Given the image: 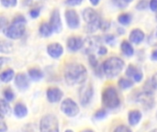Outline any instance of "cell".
<instances>
[{
    "instance_id": "6da1fadb",
    "label": "cell",
    "mask_w": 157,
    "mask_h": 132,
    "mask_svg": "<svg viewBox=\"0 0 157 132\" xmlns=\"http://www.w3.org/2000/svg\"><path fill=\"white\" fill-rule=\"evenodd\" d=\"M63 75L69 85H76L85 83L87 78V71L83 64L71 62L65 66Z\"/></svg>"
},
{
    "instance_id": "7a4b0ae2",
    "label": "cell",
    "mask_w": 157,
    "mask_h": 132,
    "mask_svg": "<svg viewBox=\"0 0 157 132\" xmlns=\"http://www.w3.org/2000/svg\"><path fill=\"white\" fill-rule=\"evenodd\" d=\"M26 22H27L26 18L22 15H18L13 19L12 24L7 26L3 30V32L7 38L11 40H17L21 38L25 33Z\"/></svg>"
},
{
    "instance_id": "3957f363",
    "label": "cell",
    "mask_w": 157,
    "mask_h": 132,
    "mask_svg": "<svg viewBox=\"0 0 157 132\" xmlns=\"http://www.w3.org/2000/svg\"><path fill=\"white\" fill-rule=\"evenodd\" d=\"M124 68V62L119 57H110L103 62L102 70L104 74L109 78L119 75Z\"/></svg>"
},
{
    "instance_id": "277c9868",
    "label": "cell",
    "mask_w": 157,
    "mask_h": 132,
    "mask_svg": "<svg viewBox=\"0 0 157 132\" xmlns=\"http://www.w3.org/2000/svg\"><path fill=\"white\" fill-rule=\"evenodd\" d=\"M102 103L108 108H117L121 104V99L117 90L113 86L107 87L102 93Z\"/></svg>"
},
{
    "instance_id": "5b68a950",
    "label": "cell",
    "mask_w": 157,
    "mask_h": 132,
    "mask_svg": "<svg viewBox=\"0 0 157 132\" xmlns=\"http://www.w3.org/2000/svg\"><path fill=\"white\" fill-rule=\"evenodd\" d=\"M40 132H59V122L55 116L52 114L45 115L40 123Z\"/></svg>"
},
{
    "instance_id": "8992f818",
    "label": "cell",
    "mask_w": 157,
    "mask_h": 132,
    "mask_svg": "<svg viewBox=\"0 0 157 132\" xmlns=\"http://www.w3.org/2000/svg\"><path fill=\"white\" fill-rule=\"evenodd\" d=\"M93 86L90 83L83 84V85L79 89V101L82 106H86L89 104L92 96H93Z\"/></svg>"
},
{
    "instance_id": "52a82bcc",
    "label": "cell",
    "mask_w": 157,
    "mask_h": 132,
    "mask_svg": "<svg viewBox=\"0 0 157 132\" xmlns=\"http://www.w3.org/2000/svg\"><path fill=\"white\" fill-rule=\"evenodd\" d=\"M61 110L68 117H75L79 113V107L71 98H66L61 105Z\"/></svg>"
},
{
    "instance_id": "ba28073f",
    "label": "cell",
    "mask_w": 157,
    "mask_h": 132,
    "mask_svg": "<svg viewBox=\"0 0 157 132\" xmlns=\"http://www.w3.org/2000/svg\"><path fill=\"white\" fill-rule=\"evenodd\" d=\"M65 19L68 27L72 29L77 28L80 25V18L75 9H67L65 11Z\"/></svg>"
},
{
    "instance_id": "9c48e42d",
    "label": "cell",
    "mask_w": 157,
    "mask_h": 132,
    "mask_svg": "<svg viewBox=\"0 0 157 132\" xmlns=\"http://www.w3.org/2000/svg\"><path fill=\"white\" fill-rule=\"evenodd\" d=\"M137 101L141 103L144 107L151 108L155 104V99L153 97V92L144 90L143 93L139 94L137 96Z\"/></svg>"
},
{
    "instance_id": "30bf717a",
    "label": "cell",
    "mask_w": 157,
    "mask_h": 132,
    "mask_svg": "<svg viewBox=\"0 0 157 132\" xmlns=\"http://www.w3.org/2000/svg\"><path fill=\"white\" fill-rule=\"evenodd\" d=\"M100 39L98 37H87L86 40H84V50L86 52L90 53L93 52L95 50H98L100 47L99 45Z\"/></svg>"
},
{
    "instance_id": "8fae6325",
    "label": "cell",
    "mask_w": 157,
    "mask_h": 132,
    "mask_svg": "<svg viewBox=\"0 0 157 132\" xmlns=\"http://www.w3.org/2000/svg\"><path fill=\"white\" fill-rule=\"evenodd\" d=\"M50 24L53 29V32L59 33L62 31L63 24H62V20H61V17H60V12L58 9H54L52 12L51 17H50Z\"/></svg>"
},
{
    "instance_id": "7c38bea8",
    "label": "cell",
    "mask_w": 157,
    "mask_h": 132,
    "mask_svg": "<svg viewBox=\"0 0 157 132\" xmlns=\"http://www.w3.org/2000/svg\"><path fill=\"white\" fill-rule=\"evenodd\" d=\"M83 19L85 20L86 24H90L96 22L100 19L99 16L98 15L97 11L92 7H86L83 11Z\"/></svg>"
},
{
    "instance_id": "4fadbf2b",
    "label": "cell",
    "mask_w": 157,
    "mask_h": 132,
    "mask_svg": "<svg viewBox=\"0 0 157 132\" xmlns=\"http://www.w3.org/2000/svg\"><path fill=\"white\" fill-rule=\"evenodd\" d=\"M47 52L52 58L58 59L63 53V48L60 43H57V42L51 43L47 47Z\"/></svg>"
},
{
    "instance_id": "5bb4252c",
    "label": "cell",
    "mask_w": 157,
    "mask_h": 132,
    "mask_svg": "<svg viewBox=\"0 0 157 132\" xmlns=\"http://www.w3.org/2000/svg\"><path fill=\"white\" fill-rule=\"evenodd\" d=\"M126 74L127 76H129L130 78H132L134 82L136 83H139L143 80V77H144V74L142 73V71L135 67L134 65H129V67L127 68L126 70Z\"/></svg>"
},
{
    "instance_id": "9a60e30c",
    "label": "cell",
    "mask_w": 157,
    "mask_h": 132,
    "mask_svg": "<svg viewBox=\"0 0 157 132\" xmlns=\"http://www.w3.org/2000/svg\"><path fill=\"white\" fill-rule=\"evenodd\" d=\"M84 46V40L79 37H70L67 40V48L71 51H77Z\"/></svg>"
},
{
    "instance_id": "2e32d148",
    "label": "cell",
    "mask_w": 157,
    "mask_h": 132,
    "mask_svg": "<svg viewBox=\"0 0 157 132\" xmlns=\"http://www.w3.org/2000/svg\"><path fill=\"white\" fill-rule=\"evenodd\" d=\"M63 97V92L57 87H50L47 90V98L51 103H57Z\"/></svg>"
},
{
    "instance_id": "e0dca14e",
    "label": "cell",
    "mask_w": 157,
    "mask_h": 132,
    "mask_svg": "<svg viewBox=\"0 0 157 132\" xmlns=\"http://www.w3.org/2000/svg\"><path fill=\"white\" fill-rule=\"evenodd\" d=\"M15 84L19 89H23V90L27 89L29 85V82L27 75L25 74H21V73H19L16 75Z\"/></svg>"
},
{
    "instance_id": "ac0fdd59",
    "label": "cell",
    "mask_w": 157,
    "mask_h": 132,
    "mask_svg": "<svg viewBox=\"0 0 157 132\" xmlns=\"http://www.w3.org/2000/svg\"><path fill=\"white\" fill-rule=\"evenodd\" d=\"M144 32L139 28H134L130 33V40L134 44H140L144 40Z\"/></svg>"
},
{
    "instance_id": "d6986e66",
    "label": "cell",
    "mask_w": 157,
    "mask_h": 132,
    "mask_svg": "<svg viewBox=\"0 0 157 132\" xmlns=\"http://www.w3.org/2000/svg\"><path fill=\"white\" fill-rule=\"evenodd\" d=\"M39 31H40V34L44 37V38H48L50 37L52 32H53V29L51 26V24L49 23H46V22H43L40 24V28H39Z\"/></svg>"
},
{
    "instance_id": "ffe728a7",
    "label": "cell",
    "mask_w": 157,
    "mask_h": 132,
    "mask_svg": "<svg viewBox=\"0 0 157 132\" xmlns=\"http://www.w3.org/2000/svg\"><path fill=\"white\" fill-rule=\"evenodd\" d=\"M142 119V113L139 110H132L129 113V123L132 126L137 125Z\"/></svg>"
},
{
    "instance_id": "44dd1931",
    "label": "cell",
    "mask_w": 157,
    "mask_h": 132,
    "mask_svg": "<svg viewBox=\"0 0 157 132\" xmlns=\"http://www.w3.org/2000/svg\"><path fill=\"white\" fill-rule=\"evenodd\" d=\"M14 113L15 115L21 119V118H24L27 116L28 114V109L26 107V106L22 103H17L16 106H15V108H14Z\"/></svg>"
},
{
    "instance_id": "7402d4cb",
    "label": "cell",
    "mask_w": 157,
    "mask_h": 132,
    "mask_svg": "<svg viewBox=\"0 0 157 132\" xmlns=\"http://www.w3.org/2000/svg\"><path fill=\"white\" fill-rule=\"evenodd\" d=\"M121 49L122 52L124 53V55H126L128 57L132 56L133 53H134V49H133L132 45L129 41H127V40H123L121 42Z\"/></svg>"
},
{
    "instance_id": "603a6c76",
    "label": "cell",
    "mask_w": 157,
    "mask_h": 132,
    "mask_svg": "<svg viewBox=\"0 0 157 132\" xmlns=\"http://www.w3.org/2000/svg\"><path fill=\"white\" fill-rule=\"evenodd\" d=\"M28 73H29V76L34 81H40L43 77L42 72L40 69H37V68H31V69L29 70Z\"/></svg>"
},
{
    "instance_id": "cb8c5ba5",
    "label": "cell",
    "mask_w": 157,
    "mask_h": 132,
    "mask_svg": "<svg viewBox=\"0 0 157 132\" xmlns=\"http://www.w3.org/2000/svg\"><path fill=\"white\" fill-rule=\"evenodd\" d=\"M100 23H101V18L96 22L90 23V24H86L85 26V31L87 33H94L96 32L98 28H100Z\"/></svg>"
},
{
    "instance_id": "d4e9b609",
    "label": "cell",
    "mask_w": 157,
    "mask_h": 132,
    "mask_svg": "<svg viewBox=\"0 0 157 132\" xmlns=\"http://www.w3.org/2000/svg\"><path fill=\"white\" fill-rule=\"evenodd\" d=\"M14 77V71L12 69H6L1 74V81L3 83H8L10 82Z\"/></svg>"
},
{
    "instance_id": "484cf974",
    "label": "cell",
    "mask_w": 157,
    "mask_h": 132,
    "mask_svg": "<svg viewBox=\"0 0 157 132\" xmlns=\"http://www.w3.org/2000/svg\"><path fill=\"white\" fill-rule=\"evenodd\" d=\"M0 105H1V119H4L5 116L10 114V106L6 99H1Z\"/></svg>"
},
{
    "instance_id": "4316f807",
    "label": "cell",
    "mask_w": 157,
    "mask_h": 132,
    "mask_svg": "<svg viewBox=\"0 0 157 132\" xmlns=\"http://www.w3.org/2000/svg\"><path fill=\"white\" fill-rule=\"evenodd\" d=\"M132 16L128 13H124V14H121L118 17V21L119 23H121L123 26H127L131 23L132 21Z\"/></svg>"
},
{
    "instance_id": "83f0119b",
    "label": "cell",
    "mask_w": 157,
    "mask_h": 132,
    "mask_svg": "<svg viewBox=\"0 0 157 132\" xmlns=\"http://www.w3.org/2000/svg\"><path fill=\"white\" fill-rule=\"evenodd\" d=\"M25 4L31 8H40L46 0H24Z\"/></svg>"
},
{
    "instance_id": "f1b7e54d",
    "label": "cell",
    "mask_w": 157,
    "mask_h": 132,
    "mask_svg": "<svg viewBox=\"0 0 157 132\" xmlns=\"http://www.w3.org/2000/svg\"><path fill=\"white\" fill-rule=\"evenodd\" d=\"M133 85V82L125 78H121L119 81V86L121 89H128L130 87H132Z\"/></svg>"
},
{
    "instance_id": "f546056e",
    "label": "cell",
    "mask_w": 157,
    "mask_h": 132,
    "mask_svg": "<svg viewBox=\"0 0 157 132\" xmlns=\"http://www.w3.org/2000/svg\"><path fill=\"white\" fill-rule=\"evenodd\" d=\"M0 49H1V52L3 53H7V52H11L12 51V45L10 42H7L6 40H2L1 44H0Z\"/></svg>"
},
{
    "instance_id": "4dcf8cb0",
    "label": "cell",
    "mask_w": 157,
    "mask_h": 132,
    "mask_svg": "<svg viewBox=\"0 0 157 132\" xmlns=\"http://www.w3.org/2000/svg\"><path fill=\"white\" fill-rule=\"evenodd\" d=\"M148 43L151 46L157 47V27L155 28V29L150 34V36L148 38Z\"/></svg>"
},
{
    "instance_id": "1f68e13d",
    "label": "cell",
    "mask_w": 157,
    "mask_h": 132,
    "mask_svg": "<svg viewBox=\"0 0 157 132\" xmlns=\"http://www.w3.org/2000/svg\"><path fill=\"white\" fill-rule=\"evenodd\" d=\"M3 96H4V97H5V99L6 101H11V100H13L15 95H14L13 91L11 90V88L10 87H7V88H6L3 91Z\"/></svg>"
},
{
    "instance_id": "d6a6232c",
    "label": "cell",
    "mask_w": 157,
    "mask_h": 132,
    "mask_svg": "<svg viewBox=\"0 0 157 132\" xmlns=\"http://www.w3.org/2000/svg\"><path fill=\"white\" fill-rule=\"evenodd\" d=\"M1 1V4L3 6L5 7H14L17 6V0H0Z\"/></svg>"
},
{
    "instance_id": "836d02e7",
    "label": "cell",
    "mask_w": 157,
    "mask_h": 132,
    "mask_svg": "<svg viewBox=\"0 0 157 132\" xmlns=\"http://www.w3.org/2000/svg\"><path fill=\"white\" fill-rule=\"evenodd\" d=\"M88 62H89V64L92 66V68H98V60H97V58H96V56L94 55V54H89V56H88Z\"/></svg>"
},
{
    "instance_id": "e575fe53",
    "label": "cell",
    "mask_w": 157,
    "mask_h": 132,
    "mask_svg": "<svg viewBox=\"0 0 157 132\" xmlns=\"http://www.w3.org/2000/svg\"><path fill=\"white\" fill-rule=\"evenodd\" d=\"M95 118L96 119H104L106 116H107V111L105 110V109H99L98 111H97L96 113H95Z\"/></svg>"
},
{
    "instance_id": "d590c367",
    "label": "cell",
    "mask_w": 157,
    "mask_h": 132,
    "mask_svg": "<svg viewBox=\"0 0 157 132\" xmlns=\"http://www.w3.org/2000/svg\"><path fill=\"white\" fill-rule=\"evenodd\" d=\"M110 27V22H109L106 19H101V23H100V28L103 31H106Z\"/></svg>"
},
{
    "instance_id": "8d00e7d4",
    "label": "cell",
    "mask_w": 157,
    "mask_h": 132,
    "mask_svg": "<svg viewBox=\"0 0 157 132\" xmlns=\"http://www.w3.org/2000/svg\"><path fill=\"white\" fill-rule=\"evenodd\" d=\"M112 2L114 3V5H115L116 6H118V7H120V8H125V7H127V6H128V4L125 3L123 0H112Z\"/></svg>"
},
{
    "instance_id": "74e56055",
    "label": "cell",
    "mask_w": 157,
    "mask_h": 132,
    "mask_svg": "<svg viewBox=\"0 0 157 132\" xmlns=\"http://www.w3.org/2000/svg\"><path fill=\"white\" fill-rule=\"evenodd\" d=\"M40 8H30L29 15L31 17L37 18L40 16Z\"/></svg>"
},
{
    "instance_id": "f35d334b",
    "label": "cell",
    "mask_w": 157,
    "mask_h": 132,
    "mask_svg": "<svg viewBox=\"0 0 157 132\" xmlns=\"http://www.w3.org/2000/svg\"><path fill=\"white\" fill-rule=\"evenodd\" d=\"M84 0H65V4L71 6H78L80 5Z\"/></svg>"
},
{
    "instance_id": "ab89813d",
    "label": "cell",
    "mask_w": 157,
    "mask_h": 132,
    "mask_svg": "<svg viewBox=\"0 0 157 132\" xmlns=\"http://www.w3.org/2000/svg\"><path fill=\"white\" fill-rule=\"evenodd\" d=\"M114 132H132V130L127 126L121 125V126H119L118 128H116V130H114Z\"/></svg>"
},
{
    "instance_id": "60d3db41",
    "label": "cell",
    "mask_w": 157,
    "mask_h": 132,
    "mask_svg": "<svg viewBox=\"0 0 157 132\" xmlns=\"http://www.w3.org/2000/svg\"><path fill=\"white\" fill-rule=\"evenodd\" d=\"M105 41L109 44L113 45V43L115 42V37L113 35H107L105 36Z\"/></svg>"
},
{
    "instance_id": "b9f144b4",
    "label": "cell",
    "mask_w": 157,
    "mask_h": 132,
    "mask_svg": "<svg viewBox=\"0 0 157 132\" xmlns=\"http://www.w3.org/2000/svg\"><path fill=\"white\" fill-rule=\"evenodd\" d=\"M149 6H150V8L152 11L157 12V0H151Z\"/></svg>"
},
{
    "instance_id": "7bdbcfd3",
    "label": "cell",
    "mask_w": 157,
    "mask_h": 132,
    "mask_svg": "<svg viewBox=\"0 0 157 132\" xmlns=\"http://www.w3.org/2000/svg\"><path fill=\"white\" fill-rule=\"evenodd\" d=\"M98 54H99V55H106V54L108 53V50H107V48H106L105 46L101 45V46L98 48Z\"/></svg>"
},
{
    "instance_id": "ee69618b",
    "label": "cell",
    "mask_w": 157,
    "mask_h": 132,
    "mask_svg": "<svg viewBox=\"0 0 157 132\" xmlns=\"http://www.w3.org/2000/svg\"><path fill=\"white\" fill-rule=\"evenodd\" d=\"M7 130V126L6 125L4 119H1V122H0V131L6 132Z\"/></svg>"
},
{
    "instance_id": "f6af8a7d",
    "label": "cell",
    "mask_w": 157,
    "mask_h": 132,
    "mask_svg": "<svg viewBox=\"0 0 157 132\" xmlns=\"http://www.w3.org/2000/svg\"><path fill=\"white\" fill-rule=\"evenodd\" d=\"M147 4L145 2V0H142L138 5H137V9H144L146 7Z\"/></svg>"
},
{
    "instance_id": "bcb514c9",
    "label": "cell",
    "mask_w": 157,
    "mask_h": 132,
    "mask_svg": "<svg viewBox=\"0 0 157 132\" xmlns=\"http://www.w3.org/2000/svg\"><path fill=\"white\" fill-rule=\"evenodd\" d=\"M7 20L2 16L1 17V18H0V22H1V28H2V30H4L5 28H6V27H5V24H6V22Z\"/></svg>"
},
{
    "instance_id": "7dc6e473",
    "label": "cell",
    "mask_w": 157,
    "mask_h": 132,
    "mask_svg": "<svg viewBox=\"0 0 157 132\" xmlns=\"http://www.w3.org/2000/svg\"><path fill=\"white\" fill-rule=\"evenodd\" d=\"M152 85H154L155 88H157V73L152 78Z\"/></svg>"
},
{
    "instance_id": "c3c4849f",
    "label": "cell",
    "mask_w": 157,
    "mask_h": 132,
    "mask_svg": "<svg viewBox=\"0 0 157 132\" xmlns=\"http://www.w3.org/2000/svg\"><path fill=\"white\" fill-rule=\"evenodd\" d=\"M151 58H152V60H153V61H157V50L154 51L152 52Z\"/></svg>"
},
{
    "instance_id": "681fc988",
    "label": "cell",
    "mask_w": 157,
    "mask_h": 132,
    "mask_svg": "<svg viewBox=\"0 0 157 132\" xmlns=\"http://www.w3.org/2000/svg\"><path fill=\"white\" fill-rule=\"evenodd\" d=\"M89 1L92 4V6H98V3L100 2V0H89Z\"/></svg>"
},
{
    "instance_id": "f907efd6",
    "label": "cell",
    "mask_w": 157,
    "mask_h": 132,
    "mask_svg": "<svg viewBox=\"0 0 157 132\" xmlns=\"http://www.w3.org/2000/svg\"><path fill=\"white\" fill-rule=\"evenodd\" d=\"M125 3H127V4H129V3H131V2H132L133 0H123Z\"/></svg>"
},
{
    "instance_id": "816d5d0a",
    "label": "cell",
    "mask_w": 157,
    "mask_h": 132,
    "mask_svg": "<svg viewBox=\"0 0 157 132\" xmlns=\"http://www.w3.org/2000/svg\"><path fill=\"white\" fill-rule=\"evenodd\" d=\"M82 132H94L93 130H83Z\"/></svg>"
},
{
    "instance_id": "f5cc1de1",
    "label": "cell",
    "mask_w": 157,
    "mask_h": 132,
    "mask_svg": "<svg viewBox=\"0 0 157 132\" xmlns=\"http://www.w3.org/2000/svg\"><path fill=\"white\" fill-rule=\"evenodd\" d=\"M65 132H73V131H72L71 130H66V131H65Z\"/></svg>"
},
{
    "instance_id": "db71d44e",
    "label": "cell",
    "mask_w": 157,
    "mask_h": 132,
    "mask_svg": "<svg viewBox=\"0 0 157 132\" xmlns=\"http://www.w3.org/2000/svg\"><path fill=\"white\" fill-rule=\"evenodd\" d=\"M152 132H157V130H153V131Z\"/></svg>"
},
{
    "instance_id": "11a10c76",
    "label": "cell",
    "mask_w": 157,
    "mask_h": 132,
    "mask_svg": "<svg viewBox=\"0 0 157 132\" xmlns=\"http://www.w3.org/2000/svg\"><path fill=\"white\" fill-rule=\"evenodd\" d=\"M156 17H157V16H156Z\"/></svg>"
}]
</instances>
